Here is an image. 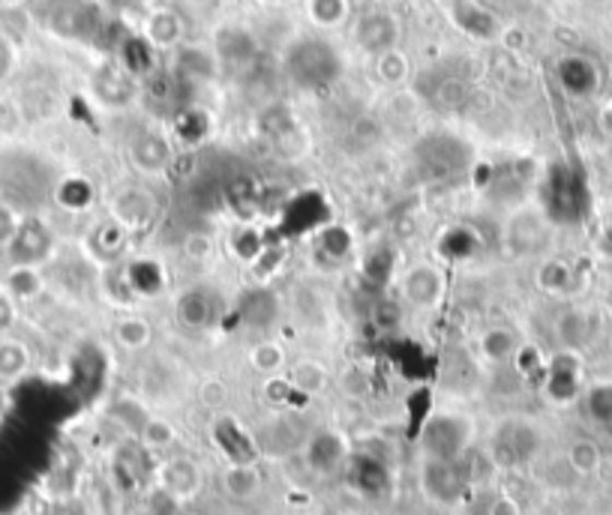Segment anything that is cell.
<instances>
[{
  "label": "cell",
  "instance_id": "1",
  "mask_svg": "<svg viewBox=\"0 0 612 515\" xmlns=\"http://www.w3.org/2000/svg\"><path fill=\"white\" fill-rule=\"evenodd\" d=\"M478 422L466 410H436L421 429V453L433 462H459L474 450Z\"/></svg>",
  "mask_w": 612,
  "mask_h": 515
},
{
  "label": "cell",
  "instance_id": "2",
  "mask_svg": "<svg viewBox=\"0 0 612 515\" xmlns=\"http://www.w3.org/2000/svg\"><path fill=\"white\" fill-rule=\"evenodd\" d=\"M541 450V432L529 420H502L490 438V462L495 468L529 465Z\"/></svg>",
  "mask_w": 612,
  "mask_h": 515
},
{
  "label": "cell",
  "instance_id": "3",
  "mask_svg": "<svg viewBox=\"0 0 612 515\" xmlns=\"http://www.w3.org/2000/svg\"><path fill=\"white\" fill-rule=\"evenodd\" d=\"M397 291H400V300L405 306L421 309V312H433L448 297V276L436 261H414L400 273Z\"/></svg>",
  "mask_w": 612,
  "mask_h": 515
},
{
  "label": "cell",
  "instance_id": "4",
  "mask_svg": "<svg viewBox=\"0 0 612 515\" xmlns=\"http://www.w3.org/2000/svg\"><path fill=\"white\" fill-rule=\"evenodd\" d=\"M421 489L438 506H457L469 494L471 477L466 470V462H433L424 458L421 465Z\"/></svg>",
  "mask_w": 612,
  "mask_h": 515
},
{
  "label": "cell",
  "instance_id": "5",
  "mask_svg": "<svg viewBox=\"0 0 612 515\" xmlns=\"http://www.w3.org/2000/svg\"><path fill=\"white\" fill-rule=\"evenodd\" d=\"M156 489L168 494L175 504L187 506L204 489V470L189 456H168L156 465Z\"/></svg>",
  "mask_w": 612,
  "mask_h": 515
},
{
  "label": "cell",
  "instance_id": "6",
  "mask_svg": "<svg viewBox=\"0 0 612 515\" xmlns=\"http://www.w3.org/2000/svg\"><path fill=\"white\" fill-rule=\"evenodd\" d=\"M7 252H10L12 267H43L55 252V235L43 219L31 216V219H22Z\"/></svg>",
  "mask_w": 612,
  "mask_h": 515
},
{
  "label": "cell",
  "instance_id": "7",
  "mask_svg": "<svg viewBox=\"0 0 612 515\" xmlns=\"http://www.w3.org/2000/svg\"><path fill=\"white\" fill-rule=\"evenodd\" d=\"M108 213H111V219L120 228H127L130 235H139V231L151 228L156 213H160V204H156V199H153L148 189L127 187L115 192V199L108 204Z\"/></svg>",
  "mask_w": 612,
  "mask_h": 515
},
{
  "label": "cell",
  "instance_id": "8",
  "mask_svg": "<svg viewBox=\"0 0 612 515\" xmlns=\"http://www.w3.org/2000/svg\"><path fill=\"white\" fill-rule=\"evenodd\" d=\"M546 247V223L534 207H526L505 223V252L514 258L538 255Z\"/></svg>",
  "mask_w": 612,
  "mask_h": 515
},
{
  "label": "cell",
  "instance_id": "9",
  "mask_svg": "<svg viewBox=\"0 0 612 515\" xmlns=\"http://www.w3.org/2000/svg\"><path fill=\"white\" fill-rule=\"evenodd\" d=\"M349 456H352L349 441H345L340 432H333V429H321V432H313L306 438L304 458L306 465L316 470V474H333V470H340L342 465L349 462Z\"/></svg>",
  "mask_w": 612,
  "mask_h": 515
},
{
  "label": "cell",
  "instance_id": "10",
  "mask_svg": "<svg viewBox=\"0 0 612 515\" xmlns=\"http://www.w3.org/2000/svg\"><path fill=\"white\" fill-rule=\"evenodd\" d=\"M543 378V396L553 405H570L579 396V363L574 354H555L553 360H546Z\"/></svg>",
  "mask_w": 612,
  "mask_h": 515
},
{
  "label": "cell",
  "instance_id": "11",
  "mask_svg": "<svg viewBox=\"0 0 612 515\" xmlns=\"http://www.w3.org/2000/svg\"><path fill=\"white\" fill-rule=\"evenodd\" d=\"M220 486L228 501L235 504H249L256 501L264 489V477H261L259 462H228V468L220 477Z\"/></svg>",
  "mask_w": 612,
  "mask_h": 515
},
{
  "label": "cell",
  "instance_id": "12",
  "mask_svg": "<svg viewBox=\"0 0 612 515\" xmlns=\"http://www.w3.org/2000/svg\"><path fill=\"white\" fill-rule=\"evenodd\" d=\"M175 321L184 330H208L213 321V297L204 288H187L177 294L175 300Z\"/></svg>",
  "mask_w": 612,
  "mask_h": 515
},
{
  "label": "cell",
  "instance_id": "13",
  "mask_svg": "<svg viewBox=\"0 0 612 515\" xmlns=\"http://www.w3.org/2000/svg\"><path fill=\"white\" fill-rule=\"evenodd\" d=\"M345 468H349L352 486L364 494V498H376V494L385 492V486H388V470H385V465H381L376 456L352 453L349 462H345Z\"/></svg>",
  "mask_w": 612,
  "mask_h": 515
},
{
  "label": "cell",
  "instance_id": "14",
  "mask_svg": "<svg viewBox=\"0 0 612 515\" xmlns=\"http://www.w3.org/2000/svg\"><path fill=\"white\" fill-rule=\"evenodd\" d=\"M285 378L292 381L301 398H316L321 396L325 390L330 386V369L316 357H301L297 363L289 366Z\"/></svg>",
  "mask_w": 612,
  "mask_h": 515
},
{
  "label": "cell",
  "instance_id": "15",
  "mask_svg": "<svg viewBox=\"0 0 612 515\" xmlns=\"http://www.w3.org/2000/svg\"><path fill=\"white\" fill-rule=\"evenodd\" d=\"M132 165L148 177L163 175L168 163H172V151H168V141L160 135H136L132 141Z\"/></svg>",
  "mask_w": 612,
  "mask_h": 515
},
{
  "label": "cell",
  "instance_id": "16",
  "mask_svg": "<svg viewBox=\"0 0 612 515\" xmlns=\"http://www.w3.org/2000/svg\"><path fill=\"white\" fill-rule=\"evenodd\" d=\"M519 345H522V339H519L510 327H490L478 336V354H481V360L493 366L510 363Z\"/></svg>",
  "mask_w": 612,
  "mask_h": 515
},
{
  "label": "cell",
  "instance_id": "17",
  "mask_svg": "<svg viewBox=\"0 0 612 515\" xmlns=\"http://www.w3.org/2000/svg\"><path fill=\"white\" fill-rule=\"evenodd\" d=\"M247 360L249 369L259 378H276L289 372V351H285V345H280V342L273 339L256 342V345L249 348Z\"/></svg>",
  "mask_w": 612,
  "mask_h": 515
},
{
  "label": "cell",
  "instance_id": "18",
  "mask_svg": "<svg viewBox=\"0 0 612 515\" xmlns=\"http://www.w3.org/2000/svg\"><path fill=\"white\" fill-rule=\"evenodd\" d=\"M357 39L366 51H373L376 58H381L385 51H393L397 43V24L390 22V15H369L357 27Z\"/></svg>",
  "mask_w": 612,
  "mask_h": 515
},
{
  "label": "cell",
  "instance_id": "19",
  "mask_svg": "<svg viewBox=\"0 0 612 515\" xmlns=\"http://www.w3.org/2000/svg\"><path fill=\"white\" fill-rule=\"evenodd\" d=\"M111 336L123 351L139 354L153 342V324L144 315H120L111 327Z\"/></svg>",
  "mask_w": 612,
  "mask_h": 515
},
{
  "label": "cell",
  "instance_id": "20",
  "mask_svg": "<svg viewBox=\"0 0 612 515\" xmlns=\"http://www.w3.org/2000/svg\"><path fill=\"white\" fill-rule=\"evenodd\" d=\"M240 315H244V321H247L249 327L268 330L273 327V321L280 318V300H276L268 288H256V291L244 297Z\"/></svg>",
  "mask_w": 612,
  "mask_h": 515
},
{
  "label": "cell",
  "instance_id": "21",
  "mask_svg": "<svg viewBox=\"0 0 612 515\" xmlns=\"http://www.w3.org/2000/svg\"><path fill=\"white\" fill-rule=\"evenodd\" d=\"M3 291L10 294L15 303H31L46 291V276L39 273V267H10L3 279Z\"/></svg>",
  "mask_w": 612,
  "mask_h": 515
},
{
  "label": "cell",
  "instance_id": "22",
  "mask_svg": "<svg viewBox=\"0 0 612 515\" xmlns=\"http://www.w3.org/2000/svg\"><path fill=\"white\" fill-rule=\"evenodd\" d=\"M31 363L34 357L22 339H12V336L0 339V381H19L31 372Z\"/></svg>",
  "mask_w": 612,
  "mask_h": 515
},
{
  "label": "cell",
  "instance_id": "23",
  "mask_svg": "<svg viewBox=\"0 0 612 515\" xmlns=\"http://www.w3.org/2000/svg\"><path fill=\"white\" fill-rule=\"evenodd\" d=\"M127 240H130V231L127 228H120L115 219H108L96 228V235L91 237V247H94V255L103 258V261H111V258H118L127 247Z\"/></svg>",
  "mask_w": 612,
  "mask_h": 515
},
{
  "label": "cell",
  "instance_id": "24",
  "mask_svg": "<svg viewBox=\"0 0 612 515\" xmlns=\"http://www.w3.org/2000/svg\"><path fill=\"white\" fill-rule=\"evenodd\" d=\"M337 386L342 390V396L354 398V402H361V398H369L373 396V390H376V381H373V372L361 363H349L342 369L340 375H337Z\"/></svg>",
  "mask_w": 612,
  "mask_h": 515
},
{
  "label": "cell",
  "instance_id": "25",
  "mask_svg": "<svg viewBox=\"0 0 612 515\" xmlns=\"http://www.w3.org/2000/svg\"><path fill=\"white\" fill-rule=\"evenodd\" d=\"M139 438V444L148 450V453H163L168 446L177 441V432L172 422L165 420V417H148V422L142 426V432L136 434Z\"/></svg>",
  "mask_w": 612,
  "mask_h": 515
},
{
  "label": "cell",
  "instance_id": "26",
  "mask_svg": "<svg viewBox=\"0 0 612 515\" xmlns=\"http://www.w3.org/2000/svg\"><path fill=\"white\" fill-rule=\"evenodd\" d=\"M369 321H373V327L378 333H393V330L402 327V321H405V303H402L400 297H381L373 303L369 309Z\"/></svg>",
  "mask_w": 612,
  "mask_h": 515
},
{
  "label": "cell",
  "instance_id": "27",
  "mask_svg": "<svg viewBox=\"0 0 612 515\" xmlns=\"http://www.w3.org/2000/svg\"><path fill=\"white\" fill-rule=\"evenodd\" d=\"M466 7V12H471V19H466V15H457V22L469 31L471 36H481V39H493V36H498V22H495L493 12H486L481 7V3H462Z\"/></svg>",
  "mask_w": 612,
  "mask_h": 515
},
{
  "label": "cell",
  "instance_id": "28",
  "mask_svg": "<svg viewBox=\"0 0 612 515\" xmlns=\"http://www.w3.org/2000/svg\"><path fill=\"white\" fill-rule=\"evenodd\" d=\"M567 462H570V468L577 470V474L589 477L601 465V450H598V444H591V441H574V444L567 446Z\"/></svg>",
  "mask_w": 612,
  "mask_h": 515
},
{
  "label": "cell",
  "instance_id": "29",
  "mask_svg": "<svg viewBox=\"0 0 612 515\" xmlns=\"http://www.w3.org/2000/svg\"><path fill=\"white\" fill-rule=\"evenodd\" d=\"M148 36L153 39V46H175L180 39V19L175 12H156L148 24Z\"/></svg>",
  "mask_w": 612,
  "mask_h": 515
},
{
  "label": "cell",
  "instance_id": "30",
  "mask_svg": "<svg viewBox=\"0 0 612 515\" xmlns=\"http://www.w3.org/2000/svg\"><path fill=\"white\" fill-rule=\"evenodd\" d=\"M376 72H378V79L385 84H402L405 79H409V58L405 55H400L397 48L393 51H385L381 58H378V63H376Z\"/></svg>",
  "mask_w": 612,
  "mask_h": 515
},
{
  "label": "cell",
  "instance_id": "31",
  "mask_svg": "<svg viewBox=\"0 0 612 515\" xmlns=\"http://www.w3.org/2000/svg\"><path fill=\"white\" fill-rule=\"evenodd\" d=\"M570 285V270L562 261H543L538 270V288L546 294H565Z\"/></svg>",
  "mask_w": 612,
  "mask_h": 515
},
{
  "label": "cell",
  "instance_id": "32",
  "mask_svg": "<svg viewBox=\"0 0 612 515\" xmlns=\"http://www.w3.org/2000/svg\"><path fill=\"white\" fill-rule=\"evenodd\" d=\"M228 396H232V386H228V381L220 375H208L204 381L199 384V402L204 405V408H223L225 402H228Z\"/></svg>",
  "mask_w": 612,
  "mask_h": 515
},
{
  "label": "cell",
  "instance_id": "33",
  "mask_svg": "<svg viewBox=\"0 0 612 515\" xmlns=\"http://www.w3.org/2000/svg\"><path fill=\"white\" fill-rule=\"evenodd\" d=\"M345 0H309V15L313 22L321 24V27H337L345 19Z\"/></svg>",
  "mask_w": 612,
  "mask_h": 515
},
{
  "label": "cell",
  "instance_id": "34",
  "mask_svg": "<svg viewBox=\"0 0 612 515\" xmlns=\"http://www.w3.org/2000/svg\"><path fill=\"white\" fill-rule=\"evenodd\" d=\"M261 396L268 405H276V408H285L289 405V398L301 396L292 381L285 375H276V378H261Z\"/></svg>",
  "mask_w": 612,
  "mask_h": 515
},
{
  "label": "cell",
  "instance_id": "35",
  "mask_svg": "<svg viewBox=\"0 0 612 515\" xmlns=\"http://www.w3.org/2000/svg\"><path fill=\"white\" fill-rule=\"evenodd\" d=\"M321 249H325V255L330 258V261H345V258L352 255V235L345 231V228H328L325 235H321Z\"/></svg>",
  "mask_w": 612,
  "mask_h": 515
},
{
  "label": "cell",
  "instance_id": "36",
  "mask_svg": "<svg viewBox=\"0 0 612 515\" xmlns=\"http://www.w3.org/2000/svg\"><path fill=\"white\" fill-rule=\"evenodd\" d=\"M91 201H94V192H91V187L84 180H70V183H63V189H60V204L72 213L87 211Z\"/></svg>",
  "mask_w": 612,
  "mask_h": 515
},
{
  "label": "cell",
  "instance_id": "37",
  "mask_svg": "<svg viewBox=\"0 0 612 515\" xmlns=\"http://www.w3.org/2000/svg\"><path fill=\"white\" fill-rule=\"evenodd\" d=\"M514 363H517L519 375H538V372H546V357H543L534 345H519L517 354H514Z\"/></svg>",
  "mask_w": 612,
  "mask_h": 515
},
{
  "label": "cell",
  "instance_id": "38",
  "mask_svg": "<svg viewBox=\"0 0 612 515\" xmlns=\"http://www.w3.org/2000/svg\"><path fill=\"white\" fill-rule=\"evenodd\" d=\"M180 249H184V255H187L189 261L201 264V261H208V258L213 255V237L201 235V231H192V235L184 237Z\"/></svg>",
  "mask_w": 612,
  "mask_h": 515
},
{
  "label": "cell",
  "instance_id": "39",
  "mask_svg": "<svg viewBox=\"0 0 612 515\" xmlns=\"http://www.w3.org/2000/svg\"><path fill=\"white\" fill-rule=\"evenodd\" d=\"M232 249H235V255L240 258V261L252 264V261H259L261 258V237L256 235L252 228H244V231L232 240Z\"/></svg>",
  "mask_w": 612,
  "mask_h": 515
},
{
  "label": "cell",
  "instance_id": "40",
  "mask_svg": "<svg viewBox=\"0 0 612 515\" xmlns=\"http://www.w3.org/2000/svg\"><path fill=\"white\" fill-rule=\"evenodd\" d=\"M19 225H22L19 211L10 207V204H0V247H10V240L19 231Z\"/></svg>",
  "mask_w": 612,
  "mask_h": 515
},
{
  "label": "cell",
  "instance_id": "41",
  "mask_svg": "<svg viewBox=\"0 0 612 515\" xmlns=\"http://www.w3.org/2000/svg\"><path fill=\"white\" fill-rule=\"evenodd\" d=\"M483 515H522V506H519L517 498H510V494L498 492L490 498V504L483 510Z\"/></svg>",
  "mask_w": 612,
  "mask_h": 515
},
{
  "label": "cell",
  "instance_id": "42",
  "mask_svg": "<svg viewBox=\"0 0 612 515\" xmlns=\"http://www.w3.org/2000/svg\"><path fill=\"white\" fill-rule=\"evenodd\" d=\"M15 321H19V303H15L7 291H0V339L10 336Z\"/></svg>",
  "mask_w": 612,
  "mask_h": 515
},
{
  "label": "cell",
  "instance_id": "43",
  "mask_svg": "<svg viewBox=\"0 0 612 515\" xmlns=\"http://www.w3.org/2000/svg\"><path fill=\"white\" fill-rule=\"evenodd\" d=\"M180 515H204V513H199V510H184Z\"/></svg>",
  "mask_w": 612,
  "mask_h": 515
},
{
  "label": "cell",
  "instance_id": "44",
  "mask_svg": "<svg viewBox=\"0 0 612 515\" xmlns=\"http://www.w3.org/2000/svg\"><path fill=\"white\" fill-rule=\"evenodd\" d=\"M7 3H12V0H7Z\"/></svg>",
  "mask_w": 612,
  "mask_h": 515
}]
</instances>
